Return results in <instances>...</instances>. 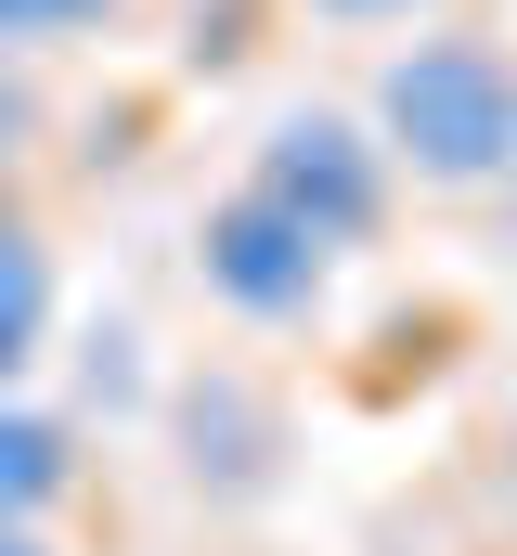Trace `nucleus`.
I'll list each match as a JSON object with an SVG mask.
<instances>
[{
    "instance_id": "f257e3e1",
    "label": "nucleus",
    "mask_w": 517,
    "mask_h": 556,
    "mask_svg": "<svg viewBox=\"0 0 517 556\" xmlns=\"http://www.w3.org/2000/svg\"><path fill=\"white\" fill-rule=\"evenodd\" d=\"M363 117H376L388 168L414 194H505L517 181V26H492V13L414 26L376 65Z\"/></svg>"
},
{
    "instance_id": "f03ea898",
    "label": "nucleus",
    "mask_w": 517,
    "mask_h": 556,
    "mask_svg": "<svg viewBox=\"0 0 517 556\" xmlns=\"http://www.w3.org/2000/svg\"><path fill=\"white\" fill-rule=\"evenodd\" d=\"M247 181L285 220H311L337 260L388 247V220H401V168H388L376 117H350V104H285V117L247 142Z\"/></svg>"
},
{
    "instance_id": "7ed1b4c3",
    "label": "nucleus",
    "mask_w": 517,
    "mask_h": 556,
    "mask_svg": "<svg viewBox=\"0 0 517 556\" xmlns=\"http://www.w3.org/2000/svg\"><path fill=\"white\" fill-rule=\"evenodd\" d=\"M194 285H207L247 337H311L324 298H337V247H324L311 220H285L258 181H234V194L194 207Z\"/></svg>"
},
{
    "instance_id": "20e7f679",
    "label": "nucleus",
    "mask_w": 517,
    "mask_h": 556,
    "mask_svg": "<svg viewBox=\"0 0 517 556\" xmlns=\"http://www.w3.org/2000/svg\"><path fill=\"white\" fill-rule=\"evenodd\" d=\"M52 311H65V260L26 207H0V402L26 389V363L52 350Z\"/></svg>"
},
{
    "instance_id": "39448f33",
    "label": "nucleus",
    "mask_w": 517,
    "mask_h": 556,
    "mask_svg": "<svg viewBox=\"0 0 517 556\" xmlns=\"http://www.w3.org/2000/svg\"><path fill=\"white\" fill-rule=\"evenodd\" d=\"M78 492V427L65 415H39V402H0V518H52Z\"/></svg>"
},
{
    "instance_id": "423d86ee",
    "label": "nucleus",
    "mask_w": 517,
    "mask_h": 556,
    "mask_svg": "<svg viewBox=\"0 0 517 556\" xmlns=\"http://www.w3.org/2000/svg\"><path fill=\"white\" fill-rule=\"evenodd\" d=\"M129 0H0V52H52V39H104Z\"/></svg>"
},
{
    "instance_id": "0eeeda50",
    "label": "nucleus",
    "mask_w": 517,
    "mask_h": 556,
    "mask_svg": "<svg viewBox=\"0 0 517 556\" xmlns=\"http://www.w3.org/2000/svg\"><path fill=\"white\" fill-rule=\"evenodd\" d=\"M311 13H337V26H440L453 0H311Z\"/></svg>"
},
{
    "instance_id": "6e6552de",
    "label": "nucleus",
    "mask_w": 517,
    "mask_h": 556,
    "mask_svg": "<svg viewBox=\"0 0 517 556\" xmlns=\"http://www.w3.org/2000/svg\"><path fill=\"white\" fill-rule=\"evenodd\" d=\"M0 556H65L52 531H26V518H0Z\"/></svg>"
},
{
    "instance_id": "1a4fd4ad",
    "label": "nucleus",
    "mask_w": 517,
    "mask_h": 556,
    "mask_svg": "<svg viewBox=\"0 0 517 556\" xmlns=\"http://www.w3.org/2000/svg\"><path fill=\"white\" fill-rule=\"evenodd\" d=\"M505 247H517V181H505Z\"/></svg>"
}]
</instances>
